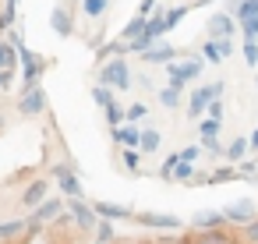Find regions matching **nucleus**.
I'll list each match as a JSON object with an SVG mask.
<instances>
[{
  "label": "nucleus",
  "mask_w": 258,
  "mask_h": 244,
  "mask_svg": "<svg viewBox=\"0 0 258 244\" xmlns=\"http://www.w3.org/2000/svg\"><path fill=\"white\" fill-rule=\"evenodd\" d=\"M226 219L230 223H251V219H258L254 216V202H247V198H240V202H233V205H226Z\"/></svg>",
  "instance_id": "1"
},
{
  "label": "nucleus",
  "mask_w": 258,
  "mask_h": 244,
  "mask_svg": "<svg viewBox=\"0 0 258 244\" xmlns=\"http://www.w3.org/2000/svg\"><path fill=\"white\" fill-rule=\"evenodd\" d=\"M103 82L106 85H117V89H127V64H120V60H113V64H106L103 68Z\"/></svg>",
  "instance_id": "2"
},
{
  "label": "nucleus",
  "mask_w": 258,
  "mask_h": 244,
  "mask_svg": "<svg viewBox=\"0 0 258 244\" xmlns=\"http://www.w3.org/2000/svg\"><path fill=\"white\" fill-rule=\"evenodd\" d=\"M43 106H46V92H43V89H29V92H25V99L18 103V110H22L25 117H36Z\"/></svg>",
  "instance_id": "3"
},
{
  "label": "nucleus",
  "mask_w": 258,
  "mask_h": 244,
  "mask_svg": "<svg viewBox=\"0 0 258 244\" xmlns=\"http://www.w3.org/2000/svg\"><path fill=\"white\" fill-rule=\"evenodd\" d=\"M187 244H233V237H230L223 226H212V230H202V233H195Z\"/></svg>",
  "instance_id": "4"
},
{
  "label": "nucleus",
  "mask_w": 258,
  "mask_h": 244,
  "mask_svg": "<svg viewBox=\"0 0 258 244\" xmlns=\"http://www.w3.org/2000/svg\"><path fill=\"white\" fill-rule=\"evenodd\" d=\"M53 177L60 180V188L68 191V195H75V198H82V184H78V177L68 170V166H53Z\"/></svg>",
  "instance_id": "5"
},
{
  "label": "nucleus",
  "mask_w": 258,
  "mask_h": 244,
  "mask_svg": "<svg viewBox=\"0 0 258 244\" xmlns=\"http://www.w3.org/2000/svg\"><path fill=\"white\" fill-rule=\"evenodd\" d=\"M230 32H233V18H226V15H212V18H209V36L226 39Z\"/></svg>",
  "instance_id": "6"
},
{
  "label": "nucleus",
  "mask_w": 258,
  "mask_h": 244,
  "mask_svg": "<svg viewBox=\"0 0 258 244\" xmlns=\"http://www.w3.org/2000/svg\"><path fill=\"white\" fill-rule=\"evenodd\" d=\"M92 209H96V212H99L103 219H124V216H131V212H127L124 205H113V202H96Z\"/></svg>",
  "instance_id": "7"
},
{
  "label": "nucleus",
  "mask_w": 258,
  "mask_h": 244,
  "mask_svg": "<svg viewBox=\"0 0 258 244\" xmlns=\"http://www.w3.org/2000/svg\"><path fill=\"white\" fill-rule=\"evenodd\" d=\"M138 219H142L145 226H163V230H177V226H180L173 216H156V212H142Z\"/></svg>",
  "instance_id": "8"
},
{
  "label": "nucleus",
  "mask_w": 258,
  "mask_h": 244,
  "mask_svg": "<svg viewBox=\"0 0 258 244\" xmlns=\"http://www.w3.org/2000/svg\"><path fill=\"white\" fill-rule=\"evenodd\" d=\"M50 22H53V29H57L60 36H71V15H68L64 8H57V11H50Z\"/></svg>",
  "instance_id": "9"
},
{
  "label": "nucleus",
  "mask_w": 258,
  "mask_h": 244,
  "mask_svg": "<svg viewBox=\"0 0 258 244\" xmlns=\"http://www.w3.org/2000/svg\"><path fill=\"white\" fill-rule=\"evenodd\" d=\"M60 209H64V202H60V198H50V202H43V205L36 209V219H57Z\"/></svg>",
  "instance_id": "10"
},
{
  "label": "nucleus",
  "mask_w": 258,
  "mask_h": 244,
  "mask_svg": "<svg viewBox=\"0 0 258 244\" xmlns=\"http://www.w3.org/2000/svg\"><path fill=\"white\" fill-rule=\"evenodd\" d=\"M226 223V212H202V216H195V226H202V230H212V226H223Z\"/></svg>",
  "instance_id": "11"
},
{
  "label": "nucleus",
  "mask_w": 258,
  "mask_h": 244,
  "mask_svg": "<svg viewBox=\"0 0 258 244\" xmlns=\"http://www.w3.org/2000/svg\"><path fill=\"white\" fill-rule=\"evenodd\" d=\"M43 195H46V180H36V184H29V191L22 195V202H25V205H39Z\"/></svg>",
  "instance_id": "12"
},
{
  "label": "nucleus",
  "mask_w": 258,
  "mask_h": 244,
  "mask_svg": "<svg viewBox=\"0 0 258 244\" xmlns=\"http://www.w3.org/2000/svg\"><path fill=\"white\" fill-rule=\"evenodd\" d=\"M71 212H75V219H78L82 226H92V209H89V205H82L78 198H75V205H71Z\"/></svg>",
  "instance_id": "13"
},
{
  "label": "nucleus",
  "mask_w": 258,
  "mask_h": 244,
  "mask_svg": "<svg viewBox=\"0 0 258 244\" xmlns=\"http://www.w3.org/2000/svg\"><path fill=\"white\" fill-rule=\"evenodd\" d=\"M237 18L247 22V18H258V0H244V4L237 8Z\"/></svg>",
  "instance_id": "14"
},
{
  "label": "nucleus",
  "mask_w": 258,
  "mask_h": 244,
  "mask_svg": "<svg viewBox=\"0 0 258 244\" xmlns=\"http://www.w3.org/2000/svg\"><path fill=\"white\" fill-rule=\"evenodd\" d=\"M117 138H120L124 145H142V135H138V131H131V128H124V131H117Z\"/></svg>",
  "instance_id": "15"
},
{
  "label": "nucleus",
  "mask_w": 258,
  "mask_h": 244,
  "mask_svg": "<svg viewBox=\"0 0 258 244\" xmlns=\"http://www.w3.org/2000/svg\"><path fill=\"white\" fill-rule=\"evenodd\" d=\"M0 68H4V71L15 68V53H11V46H4V43H0Z\"/></svg>",
  "instance_id": "16"
},
{
  "label": "nucleus",
  "mask_w": 258,
  "mask_h": 244,
  "mask_svg": "<svg viewBox=\"0 0 258 244\" xmlns=\"http://www.w3.org/2000/svg\"><path fill=\"white\" fill-rule=\"evenodd\" d=\"M244 152H247V142H244V138H237V142H233V145L226 149V156H230V159H240Z\"/></svg>",
  "instance_id": "17"
},
{
  "label": "nucleus",
  "mask_w": 258,
  "mask_h": 244,
  "mask_svg": "<svg viewBox=\"0 0 258 244\" xmlns=\"http://www.w3.org/2000/svg\"><path fill=\"white\" fill-rule=\"evenodd\" d=\"M156 145H159V135H156V131H145V135H142V149H145V152H152Z\"/></svg>",
  "instance_id": "18"
},
{
  "label": "nucleus",
  "mask_w": 258,
  "mask_h": 244,
  "mask_svg": "<svg viewBox=\"0 0 258 244\" xmlns=\"http://www.w3.org/2000/svg\"><path fill=\"white\" fill-rule=\"evenodd\" d=\"M96 237H99V244H110V240H113V226H110V223H99Z\"/></svg>",
  "instance_id": "19"
},
{
  "label": "nucleus",
  "mask_w": 258,
  "mask_h": 244,
  "mask_svg": "<svg viewBox=\"0 0 258 244\" xmlns=\"http://www.w3.org/2000/svg\"><path fill=\"white\" fill-rule=\"evenodd\" d=\"M170 57H173L170 46H163V50H149V60H170Z\"/></svg>",
  "instance_id": "20"
},
{
  "label": "nucleus",
  "mask_w": 258,
  "mask_h": 244,
  "mask_svg": "<svg viewBox=\"0 0 258 244\" xmlns=\"http://www.w3.org/2000/svg\"><path fill=\"white\" fill-rule=\"evenodd\" d=\"M244 57H247V64H258V46H254V39H247V46H244Z\"/></svg>",
  "instance_id": "21"
},
{
  "label": "nucleus",
  "mask_w": 258,
  "mask_h": 244,
  "mask_svg": "<svg viewBox=\"0 0 258 244\" xmlns=\"http://www.w3.org/2000/svg\"><path fill=\"white\" fill-rule=\"evenodd\" d=\"M198 152H202L198 145H187V149H180V159H184V163H195V159H198Z\"/></svg>",
  "instance_id": "22"
},
{
  "label": "nucleus",
  "mask_w": 258,
  "mask_h": 244,
  "mask_svg": "<svg viewBox=\"0 0 258 244\" xmlns=\"http://www.w3.org/2000/svg\"><path fill=\"white\" fill-rule=\"evenodd\" d=\"M103 8H106V0H85V11L89 15H103Z\"/></svg>",
  "instance_id": "23"
},
{
  "label": "nucleus",
  "mask_w": 258,
  "mask_h": 244,
  "mask_svg": "<svg viewBox=\"0 0 258 244\" xmlns=\"http://www.w3.org/2000/svg\"><path fill=\"white\" fill-rule=\"evenodd\" d=\"M22 226H25L22 219H18V223H4V226H0V237H8V233H22Z\"/></svg>",
  "instance_id": "24"
},
{
  "label": "nucleus",
  "mask_w": 258,
  "mask_h": 244,
  "mask_svg": "<svg viewBox=\"0 0 258 244\" xmlns=\"http://www.w3.org/2000/svg\"><path fill=\"white\" fill-rule=\"evenodd\" d=\"M163 103H166V106H177V85L163 89Z\"/></svg>",
  "instance_id": "25"
},
{
  "label": "nucleus",
  "mask_w": 258,
  "mask_h": 244,
  "mask_svg": "<svg viewBox=\"0 0 258 244\" xmlns=\"http://www.w3.org/2000/svg\"><path fill=\"white\" fill-rule=\"evenodd\" d=\"M184 11H187V8H173V11H170V18H166V29H170V25H177V22L184 18Z\"/></svg>",
  "instance_id": "26"
},
{
  "label": "nucleus",
  "mask_w": 258,
  "mask_h": 244,
  "mask_svg": "<svg viewBox=\"0 0 258 244\" xmlns=\"http://www.w3.org/2000/svg\"><path fill=\"white\" fill-rule=\"evenodd\" d=\"M92 96H96L99 106H110V92H106V89H92Z\"/></svg>",
  "instance_id": "27"
},
{
  "label": "nucleus",
  "mask_w": 258,
  "mask_h": 244,
  "mask_svg": "<svg viewBox=\"0 0 258 244\" xmlns=\"http://www.w3.org/2000/svg\"><path fill=\"white\" fill-rule=\"evenodd\" d=\"M216 131H219V120H216V117H209V120L202 124V135H216Z\"/></svg>",
  "instance_id": "28"
},
{
  "label": "nucleus",
  "mask_w": 258,
  "mask_h": 244,
  "mask_svg": "<svg viewBox=\"0 0 258 244\" xmlns=\"http://www.w3.org/2000/svg\"><path fill=\"white\" fill-rule=\"evenodd\" d=\"M209 113H212L216 120H223V103H219V99H212V103H209Z\"/></svg>",
  "instance_id": "29"
},
{
  "label": "nucleus",
  "mask_w": 258,
  "mask_h": 244,
  "mask_svg": "<svg viewBox=\"0 0 258 244\" xmlns=\"http://www.w3.org/2000/svg\"><path fill=\"white\" fill-rule=\"evenodd\" d=\"M247 240H251V244H258V219H251V223H247Z\"/></svg>",
  "instance_id": "30"
},
{
  "label": "nucleus",
  "mask_w": 258,
  "mask_h": 244,
  "mask_svg": "<svg viewBox=\"0 0 258 244\" xmlns=\"http://www.w3.org/2000/svg\"><path fill=\"white\" fill-rule=\"evenodd\" d=\"M124 163H127L131 170H138V152H135V149H131V152H124Z\"/></svg>",
  "instance_id": "31"
},
{
  "label": "nucleus",
  "mask_w": 258,
  "mask_h": 244,
  "mask_svg": "<svg viewBox=\"0 0 258 244\" xmlns=\"http://www.w3.org/2000/svg\"><path fill=\"white\" fill-rule=\"evenodd\" d=\"M173 173H177V177H191V166H187V163H177Z\"/></svg>",
  "instance_id": "32"
},
{
  "label": "nucleus",
  "mask_w": 258,
  "mask_h": 244,
  "mask_svg": "<svg viewBox=\"0 0 258 244\" xmlns=\"http://www.w3.org/2000/svg\"><path fill=\"white\" fill-rule=\"evenodd\" d=\"M230 177H233V170H216V173H212L216 184H219V180H230Z\"/></svg>",
  "instance_id": "33"
},
{
  "label": "nucleus",
  "mask_w": 258,
  "mask_h": 244,
  "mask_svg": "<svg viewBox=\"0 0 258 244\" xmlns=\"http://www.w3.org/2000/svg\"><path fill=\"white\" fill-rule=\"evenodd\" d=\"M8 78H11L8 71H0V85H8Z\"/></svg>",
  "instance_id": "34"
},
{
  "label": "nucleus",
  "mask_w": 258,
  "mask_h": 244,
  "mask_svg": "<svg viewBox=\"0 0 258 244\" xmlns=\"http://www.w3.org/2000/svg\"><path fill=\"white\" fill-rule=\"evenodd\" d=\"M251 145H254V149H258V131H254V135H251Z\"/></svg>",
  "instance_id": "35"
}]
</instances>
